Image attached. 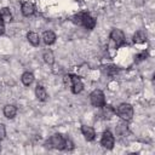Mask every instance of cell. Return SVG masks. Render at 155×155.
I'll list each match as a JSON object with an SVG mask.
<instances>
[{"instance_id": "cell-14", "label": "cell", "mask_w": 155, "mask_h": 155, "mask_svg": "<svg viewBox=\"0 0 155 155\" xmlns=\"http://www.w3.org/2000/svg\"><path fill=\"white\" fill-rule=\"evenodd\" d=\"M35 96L39 101H46L47 99V92H46L45 87H42L41 85H38L35 88Z\"/></svg>"}, {"instance_id": "cell-13", "label": "cell", "mask_w": 155, "mask_h": 155, "mask_svg": "<svg viewBox=\"0 0 155 155\" xmlns=\"http://www.w3.org/2000/svg\"><path fill=\"white\" fill-rule=\"evenodd\" d=\"M42 40H44V42H45L46 45H51V44H53L54 40H56V34H54L53 31H51V30H46V31H44V34H42Z\"/></svg>"}, {"instance_id": "cell-12", "label": "cell", "mask_w": 155, "mask_h": 155, "mask_svg": "<svg viewBox=\"0 0 155 155\" xmlns=\"http://www.w3.org/2000/svg\"><path fill=\"white\" fill-rule=\"evenodd\" d=\"M16 114H17V109H16L15 105H12V104L5 105V108H4V115L7 119H13L16 116Z\"/></svg>"}, {"instance_id": "cell-5", "label": "cell", "mask_w": 155, "mask_h": 155, "mask_svg": "<svg viewBox=\"0 0 155 155\" xmlns=\"http://www.w3.org/2000/svg\"><path fill=\"white\" fill-rule=\"evenodd\" d=\"M48 143H50V145H51L52 148L61 150V149H64L65 139H64L63 136H61V134H53V136H51Z\"/></svg>"}, {"instance_id": "cell-23", "label": "cell", "mask_w": 155, "mask_h": 155, "mask_svg": "<svg viewBox=\"0 0 155 155\" xmlns=\"http://www.w3.org/2000/svg\"><path fill=\"white\" fill-rule=\"evenodd\" d=\"M107 73H108L109 75H114V74H116V73H117V68H116V67H114V65H111V67H108V69H107Z\"/></svg>"}, {"instance_id": "cell-25", "label": "cell", "mask_w": 155, "mask_h": 155, "mask_svg": "<svg viewBox=\"0 0 155 155\" xmlns=\"http://www.w3.org/2000/svg\"><path fill=\"white\" fill-rule=\"evenodd\" d=\"M5 31V27H4V23L0 21V34H4Z\"/></svg>"}, {"instance_id": "cell-6", "label": "cell", "mask_w": 155, "mask_h": 155, "mask_svg": "<svg viewBox=\"0 0 155 155\" xmlns=\"http://www.w3.org/2000/svg\"><path fill=\"white\" fill-rule=\"evenodd\" d=\"M70 79H71L70 80V86H71L73 93H80L82 91V88H84L82 81L78 76H75V75H70Z\"/></svg>"}, {"instance_id": "cell-11", "label": "cell", "mask_w": 155, "mask_h": 155, "mask_svg": "<svg viewBox=\"0 0 155 155\" xmlns=\"http://www.w3.org/2000/svg\"><path fill=\"white\" fill-rule=\"evenodd\" d=\"M12 19V13L7 7H4L0 10V21L2 23H8Z\"/></svg>"}, {"instance_id": "cell-19", "label": "cell", "mask_w": 155, "mask_h": 155, "mask_svg": "<svg viewBox=\"0 0 155 155\" xmlns=\"http://www.w3.org/2000/svg\"><path fill=\"white\" fill-rule=\"evenodd\" d=\"M71 21H73V23H75V24H81V21H82V13H78V15L73 16V17H71Z\"/></svg>"}, {"instance_id": "cell-15", "label": "cell", "mask_w": 155, "mask_h": 155, "mask_svg": "<svg viewBox=\"0 0 155 155\" xmlns=\"http://www.w3.org/2000/svg\"><path fill=\"white\" fill-rule=\"evenodd\" d=\"M133 41L136 44H143L147 41V34L143 30H137L133 35Z\"/></svg>"}, {"instance_id": "cell-3", "label": "cell", "mask_w": 155, "mask_h": 155, "mask_svg": "<svg viewBox=\"0 0 155 155\" xmlns=\"http://www.w3.org/2000/svg\"><path fill=\"white\" fill-rule=\"evenodd\" d=\"M110 39L115 42V45L117 47H120V46H122L125 44V34L120 29H116V28L113 29L111 33H110Z\"/></svg>"}, {"instance_id": "cell-20", "label": "cell", "mask_w": 155, "mask_h": 155, "mask_svg": "<svg viewBox=\"0 0 155 155\" xmlns=\"http://www.w3.org/2000/svg\"><path fill=\"white\" fill-rule=\"evenodd\" d=\"M147 57H148V53H147L145 51H143V52H140L139 54H137V56H136L134 61H136V62H140V61H144Z\"/></svg>"}, {"instance_id": "cell-10", "label": "cell", "mask_w": 155, "mask_h": 155, "mask_svg": "<svg viewBox=\"0 0 155 155\" xmlns=\"http://www.w3.org/2000/svg\"><path fill=\"white\" fill-rule=\"evenodd\" d=\"M114 115H115V109L111 105H107V104L102 105V116L104 119H110Z\"/></svg>"}, {"instance_id": "cell-4", "label": "cell", "mask_w": 155, "mask_h": 155, "mask_svg": "<svg viewBox=\"0 0 155 155\" xmlns=\"http://www.w3.org/2000/svg\"><path fill=\"white\" fill-rule=\"evenodd\" d=\"M114 143H115V139H114V136L109 132V131H105L102 136V139H101V144L103 148L105 149H113L114 148Z\"/></svg>"}, {"instance_id": "cell-18", "label": "cell", "mask_w": 155, "mask_h": 155, "mask_svg": "<svg viewBox=\"0 0 155 155\" xmlns=\"http://www.w3.org/2000/svg\"><path fill=\"white\" fill-rule=\"evenodd\" d=\"M42 58H44V61H45L47 64H50V65L53 64V62H54V56H53V53H52L51 50H46V51H44Z\"/></svg>"}, {"instance_id": "cell-21", "label": "cell", "mask_w": 155, "mask_h": 155, "mask_svg": "<svg viewBox=\"0 0 155 155\" xmlns=\"http://www.w3.org/2000/svg\"><path fill=\"white\" fill-rule=\"evenodd\" d=\"M74 148V143L68 138L65 139V143H64V149H68V150H71Z\"/></svg>"}, {"instance_id": "cell-2", "label": "cell", "mask_w": 155, "mask_h": 155, "mask_svg": "<svg viewBox=\"0 0 155 155\" xmlns=\"http://www.w3.org/2000/svg\"><path fill=\"white\" fill-rule=\"evenodd\" d=\"M90 99H91L92 105H94V107H102L105 104V97L101 90H94L90 94Z\"/></svg>"}, {"instance_id": "cell-7", "label": "cell", "mask_w": 155, "mask_h": 155, "mask_svg": "<svg viewBox=\"0 0 155 155\" xmlns=\"http://www.w3.org/2000/svg\"><path fill=\"white\" fill-rule=\"evenodd\" d=\"M81 24H82L86 29H93L94 25H96V19H94L91 15H88V13H82Z\"/></svg>"}, {"instance_id": "cell-16", "label": "cell", "mask_w": 155, "mask_h": 155, "mask_svg": "<svg viewBox=\"0 0 155 155\" xmlns=\"http://www.w3.org/2000/svg\"><path fill=\"white\" fill-rule=\"evenodd\" d=\"M27 39H28V41H29L33 46H38L39 42H40V38H39V35H38L35 31H29V33L27 34Z\"/></svg>"}, {"instance_id": "cell-17", "label": "cell", "mask_w": 155, "mask_h": 155, "mask_svg": "<svg viewBox=\"0 0 155 155\" xmlns=\"http://www.w3.org/2000/svg\"><path fill=\"white\" fill-rule=\"evenodd\" d=\"M22 82L25 85V86H29L30 84H33V81H34V75H33V73H30V71H25L23 75H22Z\"/></svg>"}, {"instance_id": "cell-1", "label": "cell", "mask_w": 155, "mask_h": 155, "mask_svg": "<svg viewBox=\"0 0 155 155\" xmlns=\"http://www.w3.org/2000/svg\"><path fill=\"white\" fill-rule=\"evenodd\" d=\"M117 114H119V116H120L121 119L128 121V120H131L132 116H133V108H132V105L128 104V103H122V104H120L119 108H117Z\"/></svg>"}, {"instance_id": "cell-8", "label": "cell", "mask_w": 155, "mask_h": 155, "mask_svg": "<svg viewBox=\"0 0 155 155\" xmlns=\"http://www.w3.org/2000/svg\"><path fill=\"white\" fill-rule=\"evenodd\" d=\"M81 132H82V134L85 136L86 140H93L94 137H96V132H94V130H93L91 126L82 125V126H81Z\"/></svg>"}, {"instance_id": "cell-9", "label": "cell", "mask_w": 155, "mask_h": 155, "mask_svg": "<svg viewBox=\"0 0 155 155\" xmlns=\"http://www.w3.org/2000/svg\"><path fill=\"white\" fill-rule=\"evenodd\" d=\"M21 10H22V13H23L24 16H27V17L31 16V15L34 13V11H35V8H34V5H33L31 2H28V1L22 4V7H21Z\"/></svg>"}, {"instance_id": "cell-24", "label": "cell", "mask_w": 155, "mask_h": 155, "mask_svg": "<svg viewBox=\"0 0 155 155\" xmlns=\"http://www.w3.org/2000/svg\"><path fill=\"white\" fill-rule=\"evenodd\" d=\"M126 130H127V127H126L125 124H119V126H117V132L119 133H121L122 131H126Z\"/></svg>"}, {"instance_id": "cell-22", "label": "cell", "mask_w": 155, "mask_h": 155, "mask_svg": "<svg viewBox=\"0 0 155 155\" xmlns=\"http://www.w3.org/2000/svg\"><path fill=\"white\" fill-rule=\"evenodd\" d=\"M5 136H6V128L2 124H0V140H2L5 138Z\"/></svg>"}]
</instances>
